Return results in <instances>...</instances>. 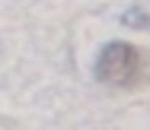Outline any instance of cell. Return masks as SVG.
Instances as JSON below:
<instances>
[{
	"mask_svg": "<svg viewBox=\"0 0 150 130\" xmlns=\"http://www.w3.org/2000/svg\"><path fill=\"white\" fill-rule=\"evenodd\" d=\"M96 76L115 89H137L147 79L144 54L128 41H112L102 48V54L96 60Z\"/></svg>",
	"mask_w": 150,
	"mask_h": 130,
	"instance_id": "obj_1",
	"label": "cell"
}]
</instances>
